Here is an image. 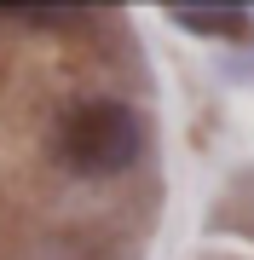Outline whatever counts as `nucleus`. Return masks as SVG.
Segmentation results:
<instances>
[{"mask_svg": "<svg viewBox=\"0 0 254 260\" xmlns=\"http://www.w3.org/2000/svg\"><path fill=\"white\" fill-rule=\"evenodd\" d=\"M168 18L191 35H248V12L243 6H168Z\"/></svg>", "mask_w": 254, "mask_h": 260, "instance_id": "nucleus-2", "label": "nucleus"}, {"mask_svg": "<svg viewBox=\"0 0 254 260\" xmlns=\"http://www.w3.org/2000/svg\"><path fill=\"white\" fill-rule=\"evenodd\" d=\"M64 162L76 174H122L144 150V121L122 99H87L64 121Z\"/></svg>", "mask_w": 254, "mask_h": 260, "instance_id": "nucleus-1", "label": "nucleus"}]
</instances>
